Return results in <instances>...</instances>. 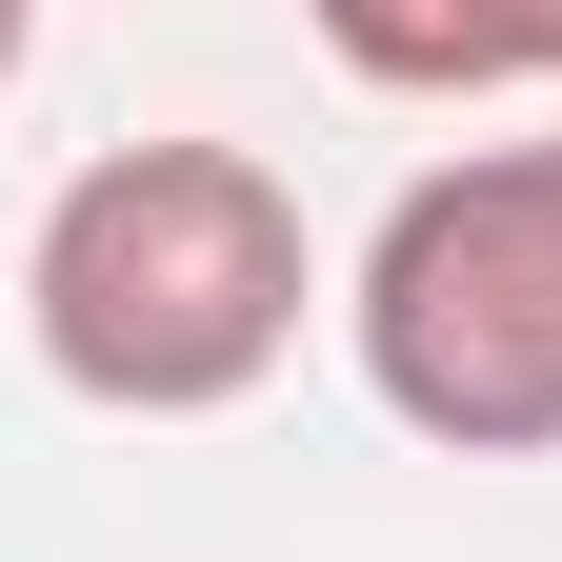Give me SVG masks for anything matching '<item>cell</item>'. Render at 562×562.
Instances as JSON below:
<instances>
[{"mask_svg":"<svg viewBox=\"0 0 562 562\" xmlns=\"http://www.w3.org/2000/svg\"><path fill=\"white\" fill-rule=\"evenodd\" d=\"M322 241L261 140H101L21 222V341L101 422H222L302 362Z\"/></svg>","mask_w":562,"mask_h":562,"instance_id":"cell-1","label":"cell"},{"mask_svg":"<svg viewBox=\"0 0 562 562\" xmlns=\"http://www.w3.org/2000/svg\"><path fill=\"white\" fill-rule=\"evenodd\" d=\"M341 341L402 442L442 462H542L562 442V140H482V161H422L382 201L362 281H341Z\"/></svg>","mask_w":562,"mask_h":562,"instance_id":"cell-2","label":"cell"},{"mask_svg":"<svg viewBox=\"0 0 562 562\" xmlns=\"http://www.w3.org/2000/svg\"><path fill=\"white\" fill-rule=\"evenodd\" d=\"M302 21L382 101H522V81H562V0H302Z\"/></svg>","mask_w":562,"mask_h":562,"instance_id":"cell-3","label":"cell"},{"mask_svg":"<svg viewBox=\"0 0 562 562\" xmlns=\"http://www.w3.org/2000/svg\"><path fill=\"white\" fill-rule=\"evenodd\" d=\"M21 60H41V0H0V81H21Z\"/></svg>","mask_w":562,"mask_h":562,"instance_id":"cell-4","label":"cell"}]
</instances>
